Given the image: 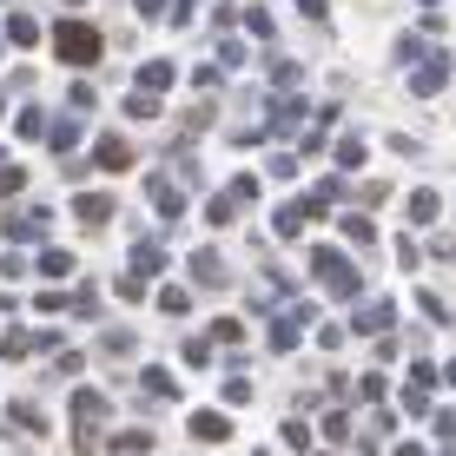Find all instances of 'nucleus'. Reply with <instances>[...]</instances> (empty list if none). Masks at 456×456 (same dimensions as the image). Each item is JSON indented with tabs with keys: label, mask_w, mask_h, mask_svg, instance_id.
Wrapping results in <instances>:
<instances>
[{
	"label": "nucleus",
	"mask_w": 456,
	"mask_h": 456,
	"mask_svg": "<svg viewBox=\"0 0 456 456\" xmlns=\"http://www.w3.org/2000/svg\"><path fill=\"white\" fill-rule=\"evenodd\" d=\"M7 192H20V172H13V166H0V199H7Z\"/></svg>",
	"instance_id": "9"
},
{
	"label": "nucleus",
	"mask_w": 456,
	"mask_h": 456,
	"mask_svg": "<svg viewBox=\"0 0 456 456\" xmlns=\"http://www.w3.org/2000/svg\"><path fill=\"white\" fill-rule=\"evenodd\" d=\"M450 80V60H430V67H423L417 73V93H436V86H444Z\"/></svg>",
	"instance_id": "4"
},
{
	"label": "nucleus",
	"mask_w": 456,
	"mask_h": 456,
	"mask_svg": "<svg viewBox=\"0 0 456 456\" xmlns=\"http://www.w3.org/2000/svg\"><path fill=\"white\" fill-rule=\"evenodd\" d=\"M53 46H60L67 60H93V53H100V34L80 27V20H60V27H53Z\"/></svg>",
	"instance_id": "1"
},
{
	"label": "nucleus",
	"mask_w": 456,
	"mask_h": 456,
	"mask_svg": "<svg viewBox=\"0 0 456 456\" xmlns=\"http://www.w3.org/2000/svg\"><path fill=\"white\" fill-rule=\"evenodd\" d=\"M311 265H318V278H324V285H331V291H344V297L357 291V272H351V265L338 258V251H318V258H311Z\"/></svg>",
	"instance_id": "2"
},
{
	"label": "nucleus",
	"mask_w": 456,
	"mask_h": 456,
	"mask_svg": "<svg viewBox=\"0 0 456 456\" xmlns=\"http://www.w3.org/2000/svg\"><path fill=\"white\" fill-rule=\"evenodd\" d=\"M192 436H206V444H218V436H225V417H212V411H206V417H192Z\"/></svg>",
	"instance_id": "8"
},
{
	"label": "nucleus",
	"mask_w": 456,
	"mask_h": 456,
	"mask_svg": "<svg viewBox=\"0 0 456 456\" xmlns=\"http://www.w3.org/2000/svg\"><path fill=\"white\" fill-rule=\"evenodd\" d=\"M100 166H106V172L133 166V152H126V139H106V146H100Z\"/></svg>",
	"instance_id": "5"
},
{
	"label": "nucleus",
	"mask_w": 456,
	"mask_h": 456,
	"mask_svg": "<svg viewBox=\"0 0 456 456\" xmlns=\"http://www.w3.org/2000/svg\"><path fill=\"white\" fill-rule=\"evenodd\" d=\"M139 86H152V93H159V86H172V67H166V60H152V67H139Z\"/></svg>",
	"instance_id": "7"
},
{
	"label": "nucleus",
	"mask_w": 456,
	"mask_h": 456,
	"mask_svg": "<svg viewBox=\"0 0 456 456\" xmlns=\"http://www.w3.org/2000/svg\"><path fill=\"white\" fill-rule=\"evenodd\" d=\"M7 40H13V46H34V40H40V27H34V20H20V13H13V20H7Z\"/></svg>",
	"instance_id": "6"
},
{
	"label": "nucleus",
	"mask_w": 456,
	"mask_h": 456,
	"mask_svg": "<svg viewBox=\"0 0 456 456\" xmlns=\"http://www.w3.org/2000/svg\"><path fill=\"white\" fill-rule=\"evenodd\" d=\"M80 218H86V225H106V218H113V199H106V192H86V199H80Z\"/></svg>",
	"instance_id": "3"
}]
</instances>
